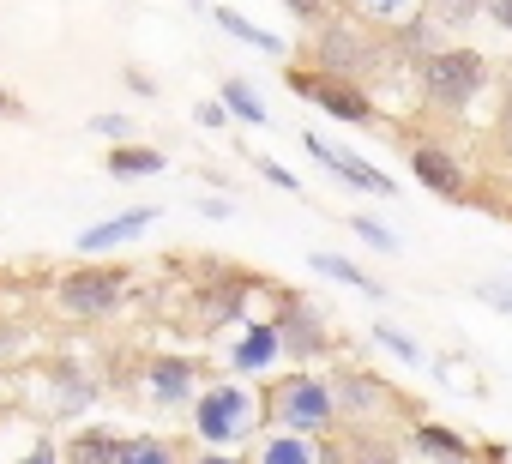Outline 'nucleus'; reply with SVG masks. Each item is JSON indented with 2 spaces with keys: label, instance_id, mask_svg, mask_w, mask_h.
I'll use <instances>...</instances> for the list:
<instances>
[{
  "label": "nucleus",
  "instance_id": "3",
  "mask_svg": "<svg viewBox=\"0 0 512 464\" xmlns=\"http://www.w3.org/2000/svg\"><path fill=\"white\" fill-rule=\"evenodd\" d=\"M266 422L272 428H290V434H338V404H332V380L314 374V368H290L272 392H266Z\"/></svg>",
  "mask_w": 512,
  "mask_h": 464
},
{
  "label": "nucleus",
  "instance_id": "24",
  "mask_svg": "<svg viewBox=\"0 0 512 464\" xmlns=\"http://www.w3.org/2000/svg\"><path fill=\"white\" fill-rule=\"evenodd\" d=\"M211 19H217V31H223V37H235V43H247V49H260V55H284V37L260 31V25H247L235 7H211Z\"/></svg>",
  "mask_w": 512,
  "mask_h": 464
},
{
  "label": "nucleus",
  "instance_id": "11",
  "mask_svg": "<svg viewBox=\"0 0 512 464\" xmlns=\"http://www.w3.org/2000/svg\"><path fill=\"white\" fill-rule=\"evenodd\" d=\"M410 175H416L434 199H452V205L470 199V163H464L458 151H446L440 139H416V145H410Z\"/></svg>",
  "mask_w": 512,
  "mask_h": 464
},
{
  "label": "nucleus",
  "instance_id": "18",
  "mask_svg": "<svg viewBox=\"0 0 512 464\" xmlns=\"http://www.w3.org/2000/svg\"><path fill=\"white\" fill-rule=\"evenodd\" d=\"M344 458L350 464H404V446L386 428H344Z\"/></svg>",
  "mask_w": 512,
  "mask_h": 464
},
{
  "label": "nucleus",
  "instance_id": "17",
  "mask_svg": "<svg viewBox=\"0 0 512 464\" xmlns=\"http://www.w3.org/2000/svg\"><path fill=\"white\" fill-rule=\"evenodd\" d=\"M344 7H350L356 25H368V31H380V37H398V31H410V25L422 19L428 0H344Z\"/></svg>",
  "mask_w": 512,
  "mask_h": 464
},
{
  "label": "nucleus",
  "instance_id": "37",
  "mask_svg": "<svg viewBox=\"0 0 512 464\" xmlns=\"http://www.w3.org/2000/svg\"><path fill=\"white\" fill-rule=\"evenodd\" d=\"M187 464H247V458H241V452H211V446H205V452H193Z\"/></svg>",
  "mask_w": 512,
  "mask_h": 464
},
{
  "label": "nucleus",
  "instance_id": "30",
  "mask_svg": "<svg viewBox=\"0 0 512 464\" xmlns=\"http://www.w3.org/2000/svg\"><path fill=\"white\" fill-rule=\"evenodd\" d=\"M247 163H253V169H260V175H266L272 187H284V193H302V181H296V175H290L284 163H272V157H247Z\"/></svg>",
  "mask_w": 512,
  "mask_h": 464
},
{
  "label": "nucleus",
  "instance_id": "32",
  "mask_svg": "<svg viewBox=\"0 0 512 464\" xmlns=\"http://www.w3.org/2000/svg\"><path fill=\"white\" fill-rule=\"evenodd\" d=\"M476 296L494 302L500 314H512V278H488V284H476Z\"/></svg>",
  "mask_w": 512,
  "mask_h": 464
},
{
  "label": "nucleus",
  "instance_id": "20",
  "mask_svg": "<svg viewBox=\"0 0 512 464\" xmlns=\"http://www.w3.org/2000/svg\"><path fill=\"white\" fill-rule=\"evenodd\" d=\"M103 169H109L115 181H139V175H163V169H169V157H163L157 145H139V139H133V145H115Z\"/></svg>",
  "mask_w": 512,
  "mask_h": 464
},
{
  "label": "nucleus",
  "instance_id": "9",
  "mask_svg": "<svg viewBox=\"0 0 512 464\" xmlns=\"http://www.w3.org/2000/svg\"><path fill=\"white\" fill-rule=\"evenodd\" d=\"M290 91L308 97L320 115L332 121H350V127H374V97L362 85H344V79H326V73H290Z\"/></svg>",
  "mask_w": 512,
  "mask_h": 464
},
{
  "label": "nucleus",
  "instance_id": "13",
  "mask_svg": "<svg viewBox=\"0 0 512 464\" xmlns=\"http://www.w3.org/2000/svg\"><path fill=\"white\" fill-rule=\"evenodd\" d=\"M163 217V205H127V211H115V217H103V223H91V229H79V254H109V248H127V242H139L145 229Z\"/></svg>",
  "mask_w": 512,
  "mask_h": 464
},
{
  "label": "nucleus",
  "instance_id": "14",
  "mask_svg": "<svg viewBox=\"0 0 512 464\" xmlns=\"http://www.w3.org/2000/svg\"><path fill=\"white\" fill-rule=\"evenodd\" d=\"M247 290H253V278L223 272V278L199 284V290H193V302H199L205 326H241V320H247Z\"/></svg>",
  "mask_w": 512,
  "mask_h": 464
},
{
  "label": "nucleus",
  "instance_id": "39",
  "mask_svg": "<svg viewBox=\"0 0 512 464\" xmlns=\"http://www.w3.org/2000/svg\"><path fill=\"white\" fill-rule=\"evenodd\" d=\"M506 151H512V103H506Z\"/></svg>",
  "mask_w": 512,
  "mask_h": 464
},
{
  "label": "nucleus",
  "instance_id": "1",
  "mask_svg": "<svg viewBox=\"0 0 512 464\" xmlns=\"http://www.w3.org/2000/svg\"><path fill=\"white\" fill-rule=\"evenodd\" d=\"M187 422H193V440L211 446V452L253 446L272 428L266 422V392H253V380H235V374L205 380L199 398H193V410H187Z\"/></svg>",
  "mask_w": 512,
  "mask_h": 464
},
{
  "label": "nucleus",
  "instance_id": "25",
  "mask_svg": "<svg viewBox=\"0 0 512 464\" xmlns=\"http://www.w3.org/2000/svg\"><path fill=\"white\" fill-rule=\"evenodd\" d=\"M115 452H121L115 428H79L67 446V464H115Z\"/></svg>",
  "mask_w": 512,
  "mask_h": 464
},
{
  "label": "nucleus",
  "instance_id": "10",
  "mask_svg": "<svg viewBox=\"0 0 512 464\" xmlns=\"http://www.w3.org/2000/svg\"><path fill=\"white\" fill-rule=\"evenodd\" d=\"M278 362H284V338H278L272 320H241L235 338L223 344V368H229L235 380H260V374H272Z\"/></svg>",
  "mask_w": 512,
  "mask_h": 464
},
{
  "label": "nucleus",
  "instance_id": "34",
  "mask_svg": "<svg viewBox=\"0 0 512 464\" xmlns=\"http://www.w3.org/2000/svg\"><path fill=\"white\" fill-rule=\"evenodd\" d=\"M284 7H290L302 25H320V19H326V0H284Z\"/></svg>",
  "mask_w": 512,
  "mask_h": 464
},
{
  "label": "nucleus",
  "instance_id": "38",
  "mask_svg": "<svg viewBox=\"0 0 512 464\" xmlns=\"http://www.w3.org/2000/svg\"><path fill=\"white\" fill-rule=\"evenodd\" d=\"M320 464H350V458H344V446H326V458H320Z\"/></svg>",
  "mask_w": 512,
  "mask_h": 464
},
{
  "label": "nucleus",
  "instance_id": "15",
  "mask_svg": "<svg viewBox=\"0 0 512 464\" xmlns=\"http://www.w3.org/2000/svg\"><path fill=\"white\" fill-rule=\"evenodd\" d=\"M320 458H326V440L290 434V428H266L247 446V464H320Z\"/></svg>",
  "mask_w": 512,
  "mask_h": 464
},
{
  "label": "nucleus",
  "instance_id": "31",
  "mask_svg": "<svg viewBox=\"0 0 512 464\" xmlns=\"http://www.w3.org/2000/svg\"><path fill=\"white\" fill-rule=\"evenodd\" d=\"M193 121H199L205 133H223V127H229V109H223L217 97H205V103H193Z\"/></svg>",
  "mask_w": 512,
  "mask_h": 464
},
{
  "label": "nucleus",
  "instance_id": "16",
  "mask_svg": "<svg viewBox=\"0 0 512 464\" xmlns=\"http://www.w3.org/2000/svg\"><path fill=\"white\" fill-rule=\"evenodd\" d=\"M410 452L422 464H476V446L458 428H446V422H416L410 428Z\"/></svg>",
  "mask_w": 512,
  "mask_h": 464
},
{
  "label": "nucleus",
  "instance_id": "22",
  "mask_svg": "<svg viewBox=\"0 0 512 464\" xmlns=\"http://www.w3.org/2000/svg\"><path fill=\"white\" fill-rule=\"evenodd\" d=\"M217 103H223V109H229V121H241V127H266V121H272V115H266V103H260V91H253L247 79H235V73L217 85Z\"/></svg>",
  "mask_w": 512,
  "mask_h": 464
},
{
  "label": "nucleus",
  "instance_id": "36",
  "mask_svg": "<svg viewBox=\"0 0 512 464\" xmlns=\"http://www.w3.org/2000/svg\"><path fill=\"white\" fill-rule=\"evenodd\" d=\"M121 79H127V91H139V97H145V103H151V97H157V79H151V73H139V67H127V73H121Z\"/></svg>",
  "mask_w": 512,
  "mask_h": 464
},
{
  "label": "nucleus",
  "instance_id": "12",
  "mask_svg": "<svg viewBox=\"0 0 512 464\" xmlns=\"http://www.w3.org/2000/svg\"><path fill=\"white\" fill-rule=\"evenodd\" d=\"M302 145L344 181V187H356V193H368V199H392L398 187H392V175L386 169H374L362 151H344V145H332V139H320V133H302Z\"/></svg>",
  "mask_w": 512,
  "mask_h": 464
},
{
  "label": "nucleus",
  "instance_id": "4",
  "mask_svg": "<svg viewBox=\"0 0 512 464\" xmlns=\"http://www.w3.org/2000/svg\"><path fill=\"white\" fill-rule=\"evenodd\" d=\"M314 73L344 79V85H362V79L386 73V43H380V31H368V25H356V19H320V25H314Z\"/></svg>",
  "mask_w": 512,
  "mask_h": 464
},
{
  "label": "nucleus",
  "instance_id": "7",
  "mask_svg": "<svg viewBox=\"0 0 512 464\" xmlns=\"http://www.w3.org/2000/svg\"><path fill=\"white\" fill-rule=\"evenodd\" d=\"M278 338H284V356L290 362H320V356H332V320H326V308L320 302H308V296H284L278 302Z\"/></svg>",
  "mask_w": 512,
  "mask_h": 464
},
{
  "label": "nucleus",
  "instance_id": "29",
  "mask_svg": "<svg viewBox=\"0 0 512 464\" xmlns=\"http://www.w3.org/2000/svg\"><path fill=\"white\" fill-rule=\"evenodd\" d=\"M13 464H67V446H55V440L43 434V440H31V446L13 458Z\"/></svg>",
  "mask_w": 512,
  "mask_h": 464
},
{
  "label": "nucleus",
  "instance_id": "19",
  "mask_svg": "<svg viewBox=\"0 0 512 464\" xmlns=\"http://www.w3.org/2000/svg\"><path fill=\"white\" fill-rule=\"evenodd\" d=\"M422 19L440 31V43H458L470 25H482V0H428Z\"/></svg>",
  "mask_w": 512,
  "mask_h": 464
},
{
  "label": "nucleus",
  "instance_id": "26",
  "mask_svg": "<svg viewBox=\"0 0 512 464\" xmlns=\"http://www.w3.org/2000/svg\"><path fill=\"white\" fill-rule=\"evenodd\" d=\"M374 344H380V350H392V356H398V362H410V368L422 362V344H416L404 326H392V320H374Z\"/></svg>",
  "mask_w": 512,
  "mask_h": 464
},
{
  "label": "nucleus",
  "instance_id": "8",
  "mask_svg": "<svg viewBox=\"0 0 512 464\" xmlns=\"http://www.w3.org/2000/svg\"><path fill=\"white\" fill-rule=\"evenodd\" d=\"M199 386H205L199 380V356H151L139 368V398L151 410H193Z\"/></svg>",
  "mask_w": 512,
  "mask_h": 464
},
{
  "label": "nucleus",
  "instance_id": "2",
  "mask_svg": "<svg viewBox=\"0 0 512 464\" xmlns=\"http://www.w3.org/2000/svg\"><path fill=\"white\" fill-rule=\"evenodd\" d=\"M488 79H494V61L482 49H470V43H446V49H434L416 67V85H422L428 109L434 115H452V121H470V109L482 103Z\"/></svg>",
  "mask_w": 512,
  "mask_h": 464
},
{
  "label": "nucleus",
  "instance_id": "23",
  "mask_svg": "<svg viewBox=\"0 0 512 464\" xmlns=\"http://www.w3.org/2000/svg\"><path fill=\"white\" fill-rule=\"evenodd\" d=\"M115 464H187V458H181V446L163 440V434H121Z\"/></svg>",
  "mask_w": 512,
  "mask_h": 464
},
{
  "label": "nucleus",
  "instance_id": "35",
  "mask_svg": "<svg viewBox=\"0 0 512 464\" xmlns=\"http://www.w3.org/2000/svg\"><path fill=\"white\" fill-rule=\"evenodd\" d=\"M193 211H205V217H217V223H223V217H235V199H223V193H205Z\"/></svg>",
  "mask_w": 512,
  "mask_h": 464
},
{
  "label": "nucleus",
  "instance_id": "5",
  "mask_svg": "<svg viewBox=\"0 0 512 464\" xmlns=\"http://www.w3.org/2000/svg\"><path fill=\"white\" fill-rule=\"evenodd\" d=\"M49 302H55L61 320H109L127 302V272H115V266H73V272L55 278Z\"/></svg>",
  "mask_w": 512,
  "mask_h": 464
},
{
  "label": "nucleus",
  "instance_id": "27",
  "mask_svg": "<svg viewBox=\"0 0 512 464\" xmlns=\"http://www.w3.org/2000/svg\"><path fill=\"white\" fill-rule=\"evenodd\" d=\"M350 229H356V236L374 248V254H398V236H392V229L386 223H374V217H362V211H350Z\"/></svg>",
  "mask_w": 512,
  "mask_h": 464
},
{
  "label": "nucleus",
  "instance_id": "28",
  "mask_svg": "<svg viewBox=\"0 0 512 464\" xmlns=\"http://www.w3.org/2000/svg\"><path fill=\"white\" fill-rule=\"evenodd\" d=\"M91 133L109 139V151L115 145H133V115H91Z\"/></svg>",
  "mask_w": 512,
  "mask_h": 464
},
{
  "label": "nucleus",
  "instance_id": "6",
  "mask_svg": "<svg viewBox=\"0 0 512 464\" xmlns=\"http://www.w3.org/2000/svg\"><path fill=\"white\" fill-rule=\"evenodd\" d=\"M332 404H338V422H344V428H386V422L404 410L398 386H386V380L368 374V368H338V374H332Z\"/></svg>",
  "mask_w": 512,
  "mask_h": 464
},
{
  "label": "nucleus",
  "instance_id": "40",
  "mask_svg": "<svg viewBox=\"0 0 512 464\" xmlns=\"http://www.w3.org/2000/svg\"><path fill=\"white\" fill-rule=\"evenodd\" d=\"M7 109H13V97H7V91H0V115H7Z\"/></svg>",
  "mask_w": 512,
  "mask_h": 464
},
{
  "label": "nucleus",
  "instance_id": "33",
  "mask_svg": "<svg viewBox=\"0 0 512 464\" xmlns=\"http://www.w3.org/2000/svg\"><path fill=\"white\" fill-rule=\"evenodd\" d=\"M482 19H488L500 37H512V0H482Z\"/></svg>",
  "mask_w": 512,
  "mask_h": 464
},
{
  "label": "nucleus",
  "instance_id": "21",
  "mask_svg": "<svg viewBox=\"0 0 512 464\" xmlns=\"http://www.w3.org/2000/svg\"><path fill=\"white\" fill-rule=\"evenodd\" d=\"M308 266H314L320 278L344 284V290H362V296H374V302L386 296V284H380V278H368V272H362L356 260H344V254H326V248H320V254H308Z\"/></svg>",
  "mask_w": 512,
  "mask_h": 464
}]
</instances>
